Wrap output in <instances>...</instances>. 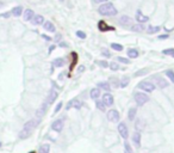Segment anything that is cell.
Listing matches in <instances>:
<instances>
[{
	"label": "cell",
	"mask_w": 174,
	"mask_h": 153,
	"mask_svg": "<svg viewBox=\"0 0 174 153\" xmlns=\"http://www.w3.org/2000/svg\"><path fill=\"white\" fill-rule=\"evenodd\" d=\"M98 28H99V30H100V31H103V32H105V31H115V30H116L113 26L107 25L104 21H100V22L98 23Z\"/></svg>",
	"instance_id": "9"
},
{
	"label": "cell",
	"mask_w": 174,
	"mask_h": 153,
	"mask_svg": "<svg viewBox=\"0 0 174 153\" xmlns=\"http://www.w3.org/2000/svg\"><path fill=\"white\" fill-rule=\"evenodd\" d=\"M96 63H97V65H99V66H102V67H109V63H107L106 61H103V60L96 61Z\"/></svg>",
	"instance_id": "37"
},
{
	"label": "cell",
	"mask_w": 174,
	"mask_h": 153,
	"mask_svg": "<svg viewBox=\"0 0 174 153\" xmlns=\"http://www.w3.org/2000/svg\"><path fill=\"white\" fill-rule=\"evenodd\" d=\"M72 56H73V62H72V65H70V67H69L70 71H73V68H74V66H75V63H76V61H77V54H76V53H72Z\"/></svg>",
	"instance_id": "32"
},
{
	"label": "cell",
	"mask_w": 174,
	"mask_h": 153,
	"mask_svg": "<svg viewBox=\"0 0 174 153\" xmlns=\"http://www.w3.org/2000/svg\"><path fill=\"white\" fill-rule=\"evenodd\" d=\"M76 36H77V37H80V38H82V40H85V38H86V34H85L83 31H80V30H79V31H76Z\"/></svg>",
	"instance_id": "38"
},
{
	"label": "cell",
	"mask_w": 174,
	"mask_h": 153,
	"mask_svg": "<svg viewBox=\"0 0 174 153\" xmlns=\"http://www.w3.org/2000/svg\"><path fill=\"white\" fill-rule=\"evenodd\" d=\"M60 46H61V47H67L68 44H67V43H64V42H60Z\"/></svg>",
	"instance_id": "51"
},
{
	"label": "cell",
	"mask_w": 174,
	"mask_h": 153,
	"mask_svg": "<svg viewBox=\"0 0 174 153\" xmlns=\"http://www.w3.org/2000/svg\"><path fill=\"white\" fill-rule=\"evenodd\" d=\"M130 28H131V30H132V31H135V32H142V31H144V29H145V28H144L141 23H140V24H136V25H134V24H132Z\"/></svg>",
	"instance_id": "21"
},
{
	"label": "cell",
	"mask_w": 174,
	"mask_h": 153,
	"mask_svg": "<svg viewBox=\"0 0 174 153\" xmlns=\"http://www.w3.org/2000/svg\"><path fill=\"white\" fill-rule=\"evenodd\" d=\"M144 128V126H143V122L140 120L137 123H136V129H143Z\"/></svg>",
	"instance_id": "42"
},
{
	"label": "cell",
	"mask_w": 174,
	"mask_h": 153,
	"mask_svg": "<svg viewBox=\"0 0 174 153\" xmlns=\"http://www.w3.org/2000/svg\"><path fill=\"white\" fill-rule=\"evenodd\" d=\"M49 151H50V146L48 143H44V145H42L39 147L38 153H49Z\"/></svg>",
	"instance_id": "27"
},
{
	"label": "cell",
	"mask_w": 174,
	"mask_h": 153,
	"mask_svg": "<svg viewBox=\"0 0 174 153\" xmlns=\"http://www.w3.org/2000/svg\"><path fill=\"white\" fill-rule=\"evenodd\" d=\"M138 88H140L141 90L145 91V92H153V91L155 90V85H154L153 83L148 82V80H143V82H141V83L138 84Z\"/></svg>",
	"instance_id": "3"
},
{
	"label": "cell",
	"mask_w": 174,
	"mask_h": 153,
	"mask_svg": "<svg viewBox=\"0 0 174 153\" xmlns=\"http://www.w3.org/2000/svg\"><path fill=\"white\" fill-rule=\"evenodd\" d=\"M42 37H43L45 41H50V40H51V37H49V36H47V35H42Z\"/></svg>",
	"instance_id": "48"
},
{
	"label": "cell",
	"mask_w": 174,
	"mask_h": 153,
	"mask_svg": "<svg viewBox=\"0 0 174 153\" xmlns=\"http://www.w3.org/2000/svg\"><path fill=\"white\" fill-rule=\"evenodd\" d=\"M54 49H55V46H51V47H49V53H51Z\"/></svg>",
	"instance_id": "52"
},
{
	"label": "cell",
	"mask_w": 174,
	"mask_h": 153,
	"mask_svg": "<svg viewBox=\"0 0 174 153\" xmlns=\"http://www.w3.org/2000/svg\"><path fill=\"white\" fill-rule=\"evenodd\" d=\"M118 132H119V134H121V136L123 139H128L129 132H128V127H126V124L124 122H121L118 124Z\"/></svg>",
	"instance_id": "7"
},
{
	"label": "cell",
	"mask_w": 174,
	"mask_h": 153,
	"mask_svg": "<svg viewBox=\"0 0 174 153\" xmlns=\"http://www.w3.org/2000/svg\"><path fill=\"white\" fill-rule=\"evenodd\" d=\"M70 108H75V109H80L81 108V103L76 99V98H74V99H72V101H69L68 102V105H67V109H70Z\"/></svg>",
	"instance_id": "14"
},
{
	"label": "cell",
	"mask_w": 174,
	"mask_h": 153,
	"mask_svg": "<svg viewBox=\"0 0 174 153\" xmlns=\"http://www.w3.org/2000/svg\"><path fill=\"white\" fill-rule=\"evenodd\" d=\"M154 80H155L156 85H157L160 89H164V88H167V86L169 85L168 82H167L164 78H162V76H160V75H155V76H154Z\"/></svg>",
	"instance_id": "5"
},
{
	"label": "cell",
	"mask_w": 174,
	"mask_h": 153,
	"mask_svg": "<svg viewBox=\"0 0 174 153\" xmlns=\"http://www.w3.org/2000/svg\"><path fill=\"white\" fill-rule=\"evenodd\" d=\"M96 105H97V109H99L102 111H105V109H106V105L103 103V101H97Z\"/></svg>",
	"instance_id": "31"
},
{
	"label": "cell",
	"mask_w": 174,
	"mask_h": 153,
	"mask_svg": "<svg viewBox=\"0 0 174 153\" xmlns=\"http://www.w3.org/2000/svg\"><path fill=\"white\" fill-rule=\"evenodd\" d=\"M109 83H110V85H111V86H113V88H118V85H119L118 79H117V78H113V76L109 79Z\"/></svg>",
	"instance_id": "29"
},
{
	"label": "cell",
	"mask_w": 174,
	"mask_h": 153,
	"mask_svg": "<svg viewBox=\"0 0 174 153\" xmlns=\"http://www.w3.org/2000/svg\"><path fill=\"white\" fill-rule=\"evenodd\" d=\"M38 123H39V120H30V121H28V122L24 124V128L20 130L19 138H20V139H26V138H29V136L31 135V133L34 132V129L38 126Z\"/></svg>",
	"instance_id": "1"
},
{
	"label": "cell",
	"mask_w": 174,
	"mask_h": 153,
	"mask_svg": "<svg viewBox=\"0 0 174 153\" xmlns=\"http://www.w3.org/2000/svg\"><path fill=\"white\" fill-rule=\"evenodd\" d=\"M107 120L109 121H111V122H118V120H119V113L117 111V110H115V109H112V110H110L109 113H107Z\"/></svg>",
	"instance_id": "6"
},
{
	"label": "cell",
	"mask_w": 174,
	"mask_h": 153,
	"mask_svg": "<svg viewBox=\"0 0 174 153\" xmlns=\"http://www.w3.org/2000/svg\"><path fill=\"white\" fill-rule=\"evenodd\" d=\"M99 96H100V89H99V88H97V89H92V90H91V97H92L93 99L99 98Z\"/></svg>",
	"instance_id": "24"
},
{
	"label": "cell",
	"mask_w": 174,
	"mask_h": 153,
	"mask_svg": "<svg viewBox=\"0 0 174 153\" xmlns=\"http://www.w3.org/2000/svg\"><path fill=\"white\" fill-rule=\"evenodd\" d=\"M61 108H62V102H61V103H58V104H57V107H56V108H55V113H58V111H60V109H61Z\"/></svg>",
	"instance_id": "44"
},
{
	"label": "cell",
	"mask_w": 174,
	"mask_h": 153,
	"mask_svg": "<svg viewBox=\"0 0 174 153\" xmlns=\"http://www.w3.org/2000/svg\"><path fill=\"white\" fill-rule=\"evenodd\" d=\"M64 60L63 59H55L54 61H53V66L54 67H62L63 65H64Z\"/></svg>",
	"instance_id": "26"
},
{
	"label": "cell",
	"mask_w": 174,
	"mask_h": 153,
	"mask_svg": "<svg viewBox=\"0 0 174 153\" xmlns=\"http://www.w3.org/2000/svg\"><path fill=\"white\" fill-rule=\"evenodd\" d=\"M31 21H32V24H34V25H41V24L44 23V18H43V16H41V15L34 16Z\"/></svg>",
	"instance_id": "15"
},
{
	"label": "cell",
	"mask_w": 174,
	"mask_h": 153,
	"mask_svg": "<svg viewBox=\"0 0 174 153\" xmlns=\"http://www.w3.org/2000/svg\"><path fill=\"white\" fill-rule=\"evenodd\" d=\"M102 53H103V55H104V56H106V57H110V56H111V53H110L107 49H103V50H102Z\"/></svg>",
	"instance_id": "43"
},
{
	"label": "cell",
	"mask_w": 174,
	"mask_h": 153,
	"mask_svg": "<svg viewBox=\"0 0 174 153\" xmlns=\"http://www.w3.org/2000/svg\"><path fill=\"white\" fill-rule=\"evenodd\" d=\"M160 29H161L160 26H151V25H150V26H148L147 32H148V34H155V32H157Z\"/></svg>",
	"instance_id": "30"
},
{
	"label": "cell",
	"mask_w": 174,
	"mask_h": 153,
	"mask_svg": "<svg viewBox=\"0 0 174 153\" xmlns=\"http://www.w3.org/2000/svg\"><path fill=\"white\" fill-rule=\"evenodd\" d=\"M173 51H174V48H169V49L163 50V51H162V54H164V55H172V54H173Z\"/></svg>",
	"instance_id": "40"
},
{
	"label": "cell",
	"mask_w": 174,
	"mask_h": 153,
	"mask_svg": "<svg viewBox=\"0 0 174 153\" xmlns=\"http://www.w3.org/2000/svg\"><path fill=\"white\" fill-rule=\"evenodd\" d=\"M136 114H137V110H136V108H130V109H129V113H128V118H129L130 121L135 120V117H136Z\"/></svg>",
	"instance_id": "23"
},
{
	"label": "cell",
	"mask_w": 174,
	"mask_h": 153,
	"mask_svg": "<svg viewBox=\"0 0 174 153\" xmlns=\"http://www.w3.org/2000/svg\"><path fill=\"white\" fill-rule=\"evenodd\" d=\"M128 56H129V57H132V59L137 57V56H138V50H137V49H134V48L129 49V50H128Z\"/></svg>",
	"instance_id": "25"
},
{
	"label": "cell",
	"mask_w": 174,
	"mask_h": 153,
	"mask_svg": "<svg viewBox=\"0 0 174 153\" xmlns=\"http://www.w3.org/2000/svg\"><path fill=\"white\" fill-rule=\"evenodd\" d=\"M103 103L106 105V107H110L113 104V96L109 92H106L104 96H103Z\"/></svg>",
	"instance_id": "11"
},
{
	"label": "cell",
	"mask_w": 174,
	"mask_h": 153,
	"mask_svg": "<svg viewBox=\"0 0 174 153\" xmlns=\"http://www.w3.org/2000/svg\"><path fill=\"white\" fill-rule=\"evenodd\" d=\"M51 129L55 132H61L63 129V121L62 120H56L53 124H51Z\"/></svg>",
	"instance_id": "12"
},
{
	"label": "cell",
	"mask_w": 174,
	"mask_h": 153,
	"mask_svg": "<svg viewBox=\"0 0 174 153\" xmlns=\"http://www.w3.org/2000/svg\"><path fill=\"white\" fill-rule=\"evenodd\" d=\"M136 21L138 22V23H145V22H148L149 21V17L148 16H144L143 13H142V11L141 10H137L136 11Z\"/></svg>",
	"instance_id": "10"
},
{
	"label": "cell",
	"mask_w": 174,
	"mask_h": 153,
	"mask_svg": "<svg viewBox=\"0 0 174 153\" xmlns=\"http://www.w3.org/2000/svg\"><path fill=\"white\" fill-rule=\"evenodd\" d=\"M106 1L107 0H93V3H96V4H104Z\"/></svg>",
	"instance_id": "45"
},
{
	"label": "cell",
	"mask_w": 174,
	"mask_h": 153,
	"mask_svg": "<svg viewBox=\"0 0 174 153\" xmlns=\"http://www.w3.org/2000/svg\"><path fill=\"white\" fill-rule=\"evenodd\" d=\"M109 66H110V69L111 71H118L119 69V65L117 62H111Z\"/></svg>",
	"instance_id": "35"
},
{
	"label": "cell",
	"mask_w": 174,
	"mask_h": 153,
	"mask_svg": "<svg viewBox=\"0 0 174 153\" xmlns=\"http://www.w3.org/2000/svg\"><path fill=\"white\" fill-rule=\"evenodd\" d=\"M60 1H61V3H63V1H64V0H60Z\"/></svg>",
	"instance_id": "54"
},
{
	"label": "cell",
	"mask_w": 174,
	"mask_h": 153,
	"mask_svg": "<svg viewBox=\"0 0 174 153\" xmlns=\"http://www.w3.org/2000/svg\"><path fill=\"white\" fill-rule=\"evenodd\" d=\"M172 56H173V57H174V51H173V54H172Z\"/></svg>",
	"instance_id": "55"
},
{
	"label": "cell",
	"mask_w": 174,
	"mask_h": 153,
	"mask_svg": "<svg viewBox=\"0 0 174 153\" xmlns=\"http://www.w3.org/2000/svg\"><path fill=\"white\" fill-rule=\"evenodd\" d=\"M22 12H23V7H22V6H16V7L12 9L11 15H13L15 17H19V16L22 15Z\"/></svg>",
	"instance_id": "20"
},
{
	"label": "cell",
	"mask_w": 174,
	"mask_h": 153,
	"mask_svg": "<svg viewBox=\"0 0 174 153\" xmlns=\"http://www.w3.org/2000/svg\"><path fill=\"white\" fill-rule=\"evenodd\" d=\"M98 86H99V89H103L105 91H110L111 90V85H110L109 82H100L98 84Z\"/></svg>",
	"instance_id": "22"
},
{
	"label": "cell",
	"mask_w": 174,
	"mask_h": 153,
	"mask_svg": "<svg viewBox=\"0 0 174 153\" xmlns=\"http://www.w3.org/2000/svg\"><path fill=\"white\" fill-rule=\"evenodd\" d=\"M3 6H4V3H3V1H0V9H1Z\"/></svg>",
	"instance_id": "53"
},
{
	"label": "cell",
	"mask_w": 174,
	"mask_h": 153,
	"mask_svg": "<svg viewBox=\"0 0 174 153\" xmlns=\"http://www.w3.org/2000/svg\"><path fill=\"white\" fill-rule=\"evenodd\" d=\"M135 101H136V103H137V105H140V107H142V105H144L148 101H149V97L145 95V93H142V92H137L136 95H135Z\"/></svg>",
	"instance_id": "4"
},
{
	"label": "cell",
	"mask_w": 174,
	"mask_h": 153,
	"mask_svg": "<svg viewBox=\"0 0 174 153\" xmlns=\"http://www.w3.org/2000/svg\"><path fill=\"white\" fill-rule=\"evenodd\" d=\"M148 72H149V69H147V68H145V69H140V71H137V72H136V73H135L134 75H135V76H140V75L147 74Z\"/></svg>",
	"instance_id": "36"
},
{
	"label": "cell",
	"mask_w": 174,
	"mask_h": 153,
	"mask_svg": "<svg viewBox=\"0 0 174 153\" xmlns=\"http://www.w3.org/2000/svg\"><path fill=\"white\" fill-rule=\"evenodd\" d=\"M11 16L10 12H6V13H3V15H0V17H3V18H9Z\"/></svg>",
	"instance_id": "46"
},
{
	"label": "cell",
	"mask_w": 174,
	"mask_h": 153,
	"mask_svg": "<svg viewBox=\"0 0 174 153\" xmlns=\"http://www.w3.org/2000/svg\"><path fill=\"white\" fill-rule=\"evenodd\" d=\"M159 38H160V40H166V38H168V35H167V34H166V35H160Z\"/></svg>",
	"instance_id": "47"
},
{
	"label": "cell",
	"mask_w": 174,
	"mask_h": 153,
	"mask_svg": "<svg viewBox=\"0 0 174 153\" xmlns=\"http://www.w3.org/2000/svg\"><path fill=\"white\" fill-rule=\"evenodd\" d=\"M117 59H118V61H119V62H122V63H126V65H128V63H130V61H129L128 59H125V57H122V56H118Z\"/></svg>",
	"instance_id": "39"
},
{
	"label": "cell",
	"mask_w": 174,
	"mask_h": 153,
	"mask_svg": "<svg viewBox=\"0 0 174 153\" xmlns=\"http://www.w3.org/2000/svg\"><path fill=\"white\" fill-rule=\"evenodd\" d=\"M129 83H130L129 76H124V78L121 80V83H119V86H121V88H126Z\"/></svg>",
	"instance_id": "28"
},
{
	"label": "cell",
	"mask_w": 174,
	"mask_h": 153,
	"mask_svg": "<svg viewBox=\"0 0 174 153\" xmlns=\"http://www.w3.org/2000/svg\"><path fill=\"white\" fill-rule=\"evenodd\" d=\"M0 147H1V142H0Z\"/></svg>",
	"instance_id": "57"
},
{
	"label": "cell",
	"mask_w": 174,
	"mask_h": 153,
	"mask_svg": "<svg viewBox=\"0 0 174 153\" xmlns=\"http://www.w3.org/2000/svg\"><path fill=\"white\" fill-rule=\"evenodd\" d=\"M132 141H134V143H135L137 147H141V134H140L138 132L134 134V136H132Z\"/></svg>",
	"instance_id": "19"
},
{
	"label": "cell",
	"mask_w": 174,
	"mask_h": 153,
	"mask_svg": "<svg viewBox=\"0 0 174 153\" xmlns=\"http://www.w3.org/2000/svg\"><path fill=\"white\" fill-rule=\"evenodd\" d=\"M166 75H167L168 78L170 79V82H172V83H174V72H173L172 69H168V71H166Z\"/></svg>",
	"instance_id": "33"
},
{
	"label": "cell",
	"mask_w": 174,
	"mask_h": 153,
	"mask_svg": "<svg viewBox=\"0 0 174 153\" xmlns=\"http://www.w3.org/2000/svg\"><path fill=\"white\" fill-rule=\"evenodd\" d=\"M61 38H62V36H61L60 34H57V35H56V37H55V41H60Z\"/></svg>",
	"instance_id": "49"
},
{
	"label": "cell",
	"mask_w": 174,
	"mask_h": 153,
	"mask_svg": "<svg viewBox=\"0 0 174 153\" xmlns=\"http://www.w3.org/2000/svg\"><path fill=\"white\" fill-rule=\"evenodd\" d=\"M83 71H85L83 66H80V67H79V69H77V72H79V73H80V72H83Z\"/></svg>",
	"instance_id": "50"
},
{
	"label": "cell",
	"mask_w": 174,
	"mask_h": 153,
	"mask_svg": "<svg viewBox=\"0 0 174 153\" xmlns=\"http://www.w3.org/2000/svg\"><path fill=\"white\" fill-rule=\"evenodd\" d=\"M57 95H58V93H57L55 90H51V91L49 92V95H48V98H47V101H45V102H47L48 104H51V103H54V102H55V99L57 98Z\"/></svg>",
	"instance_id": "13"
},
{
	"label": "cell",
	"mask_w": 174,
	"mask_h": 153,
	"mask_svg": "<svg viewBox=\"0 0 174 153\" xmlns=\"http://www.w3.org/2000/svg\"><path fill=\"white\" fill-rule=\"evenodd\" d=\"M124 147H125V151H126L128 153H132V148H131V146H130L128 142L124 143Z\"/></svg>",
	"instance_id": "41"
},
{
	"label": "cell",
	"mask_w": 174,
	"mask_h": 153,
	"mask_svg": "<svg viewBox=\"0 0 174 153\" xmlns=\"http://www.w3.org/2000/svg\"><path fill=\"white\" fill-rule=\"evenodd\" d=\"M47 110H48V103L45 102V103H43V105L39 108V109H37V111H36V115L38 116V117H42L45 113H47Z\"/></svg>",
	"instance_id": "16"
},
{
	"label": "cell",
	"mask_w": 174,
	"mask_h": 153,
	"mask_svg": "<svg viewBox=\"0 0 174 153\" xmlns=\"http://www.w3.org/2000/svg\"><path fill=\"white\" fill-rule=\"evenodd\" d=\"M34 16H35V15H34V11H32V10L28 9V10H25V11H24V21L29 22V21H31V19H32V17H34Z\"/></svg>",
	"instance_id": "18"
},
{
	"label": "cell",
	"mask_w": 174,
	"mask_h": 153,
	"mask_svg": "<svg viewBox=\"0 0 174 153\" xmlns=\"http://www.w3.org/2000/svg\"><path fill=\"white\" fill-rule=\"evenodd\" d=\"M119 24L124 28H129L132 25V19L129 17V16H122L119 18Z\"/></svg>",
	"instance_id": "8"
},
{
	"label": "cell",
	"mask_w": 174,
	"mask_h": 153,
	"mask_svg": "<svg viewBox=\"0 0 174 153\" xmlns=\"http://www.w3.org/2000/svg\"><path fill=\"white\" fill-rule=\"evenodd\" d=\"M111 48L115 49V50H118V51H122L123 50V46L122 44H118V43H111Z\"/></svg>",
	"instance_id": "34"
},
{
	"label": "cell",
	"mask_w": 174,
	"mask_h": 153,
	"mask_svg": "<svg viewBox=\"0 0 174 153\" xmlns=\"http://www.w3.org/2000/svg\"><path fill=\"white\" fill-rule=\"evenodd\" d=\"M98 12H99V15L107 16V17H111V16H116L117 15V10H116L115 5L112 3H109V1L104 3L103 5H100L99 9H98Z\"/></svg>",
	"instance_id": "2"
},
{
	"label": "cell",
	"mask_w": 174,
	"mask_h": 153,
	"mask_svg": "<svg viewBox=\"0 0 174 153\" xmlns=\"http://www.w3.org/2000/svg\"><path fill=\"white\" fill-rule=\"evenodd\" d=\"M43 28H44V30H47L48 32H55V25L51 23V22H45L44 24H43Z\"/></svg>",
	"instance_id": "17"
},
{
	"label": "cell",
	"mask_w": 174,
	"mask_h": 153,
	"mask_svg": "<svg viewBox=\"0 0 174 153\" xmlns=\"http://www.w3.org/2000/svg\"><path fill=\"white\" fill-rule=\"evenodd\" d=\"M30 153H36V152H34V151H31V152H30Z\"/></svg>",
	"instance_id": "56"
}]
</instances>
